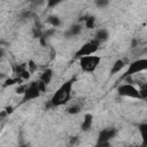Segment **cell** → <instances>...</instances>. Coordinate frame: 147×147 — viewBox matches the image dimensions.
Listing matches in <instances>:
<instances>
[{
	"instance_id": "5",
	"label": "cell",
	"mask_w": 147,
	"mask_h": 147,
	"mask_svg": "<svg viewBox=\"0 0 147 147\" xmlns=\"http://www.w3.org/2000/svg\"><path fill=\"white\" fill-rule=\"evenodd\" d=\"M99 49V42L95 40L88 41L86 44H84L83 46H80V48L76 52V57L80 59L83 56H87V55H92L95 54Z\"/></svg>"
},
{
	"instance_id": "9",
	"label": "cell",
	"mask_w": 147,
	"mask_h": 147,
	"mask_svg": "<svg viewBox=\"0 0 147 147\" xmlns=\"http://www.w3.org/2000/svg\"><path fill=\"white\" fill-rule=\"evenodd\" d=\"M92 122H93V116L91 114H86L84 119H83V124H82V129L84 131H87L91 129L92 126Z\"/></svg>"
},
{
	"instance_id": "8",
	"label": "cell",
	"mask_w": 147,
	"mask_h": 147,
	"mask_svg": "<svg viewBox=\"0 0 147 147\" xmlns=\"http://www.w3.org/2000/svg\"><path fill=\"white\" fill-rule=\"evenodd\" d=\"M125 65H126V64H125V62H124L123 60H121V59L116 60V61H115V63H114V64H113V67H111V75H115V74L119 72V71H121Z\"/></svg>"
},
{
	"instance_id": "6",
	"label": "cell",
	"mask_w": 147,
	"mask_h": 147,
	"mask_svg": "<svg viewBox=\"0 0 147 147\" xmlns=\"http://www.w3.org/2000/svg\"><path fill=\"white\" fill-rule=\"evenodd\" d=\"M40 94H41V93H40V91H39V88H38L37 82H32L31 84L26 85L25 92H24V94H23V101H30V100L37 99Z\"/></svg>"
},
{
	"instance_id": "3",
	"label": "cell",
	"mask_w": 147,
	"mask_h": 147,
	"mask_svg": "<svg viewBox=\"0 0 147 147\" xmlns=\"http://www.w3.org/2000/svg\"><path fill=\"white\" fill-rule=\"evenodd\" d=\"M146 69H147V60H146V59L136 60V61H133L132 63L129 64L127 70H126L125 74L123 75V78H129V77H131V76H133V75L144 72Z\"/></svg>"
},
{
	"instance_id": "1",
	"label": "cell",
	"mask_w": 147,
	"mask_h": 147,
	"mask_svg": "<svg viewBox=\"0 0 147 147\" xmlns=\"http://www.w3.org/2000/svg\"><path fill=\"white\" fill-rule=\"evenodd\" d=\"M72 85H74V82L72 80H69V82H65L63 83L57 90L56 92L54 93V95L52 96V105L55 106V107H60L62 105H65L70 98H71V92H72Z\"/></svg>"
},
{
	"instance_id": "7",
	"label": "cell",
	"mask_w": 147,
	"mask_h": 147,
	"mask_svg": "<svg viewBox=\"0 0 147 147\" xmlns=\"http://www.w3.org/2000/svg\"><path fill=\"white\" fill-rule=\"evenodd\" d=\"M52 79H53V70H52V69H46V70L40 75V79H39V80H41L44 84L48 85V84L52 82Z\"/></svg>"
},
{
	"instance_id": "4",
	"label": "cell",
	"mask_w": 147,
	"mask_h": 147,
	"mask_svg": "<svg viewBox=\"0 0 147 147\" xmlns=\"http://www.w3.org/2000/svg\"><path fill=\"white\" fill-rule=\"evenodd\" d=\"M118 94L125 98H131V99H141L139 88L132 85L131 83H123L118 86L117 88Z\"/></svg>"
},
{
	"instance_id": "2",
	"label": "cell",
	"mask_w": 147,
	"mask_h": 147,
	"mask_svg": "<svg viewBox=\"0 0 147 147\" xmlns=\"http://www.w3.org/2000/svg\"><path fill=\"white\" fill-rule=\"evenodd\" d=\"M100 62H101V57L95 54L83 56L79 59V65L82 70L85 72H93L99 67Z\"/></svg>"
},
{
	"instance_id": "10",
	"label": "cell",
	"mask_w": 147,
	"mask_h": 147,
	"mask_svg": "<svg viewBox=\"0 0 147 147\" xmlns=\"http://www.w3.org/2000/svg\"><path fill=\"white\" fill-rule=\"evenodd\" d=\"M68 110H69L70 114H78V113L80 111V108H79L78 106H72V107H70Z\"/></svg>"
}]
</instances>
